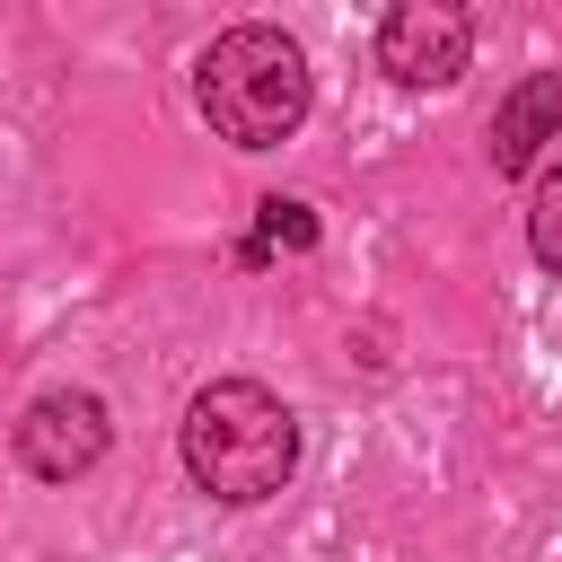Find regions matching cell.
Returning <instances> with one entry per match:
<instances>
[{"instance_id":"cell-1","label":"cell","mask_w":562,"mask_h":562,"mask_svg":"<svg viewBox=\"0 0 562 562\" xmlns=\"http://www.w3.org/2000/svg\"><path fill=\"white\" fill-rule=\"evenodd\" d=\"M184 474L228 509L272 501L299 474V413L255 378H211L184 404Z\"/></svg>"},{"instance_id":"cell-2","label":"cell","mask_w":562,"mask_h":562,"mask_svg":"<svg viewBox=\"0 0 562 562\" xmlns=\"http://www.w3.org/2000/svg\"><path fill=\"white\" fill-rule=\"evenodd\" d=\"M307 53H299V35H281V26H228V35H211V53H202V70H193V97H202V123L220 132V140H237V149H272V140H290L299 123H307Z\"/></svg>"},{"instance_id":"cell-3","label":"cell","mask_w":562,"mask_h":562,"mask_svg":"<svg viewBox=\"0 0 562 562\" xmlns=\"http://www.w3.org/2000/svg\"><path fill=\"white\" fill-rule=\"evenodd\" d=\"M474 53V18L457 0H395L378 18V70L395 88H448Z\"/></svg>"},{"instance_id":"cell-4","label":"cell","mask_w":562,"mask_h":562,"mask_svg":"<svg viewBox=\"0 0 562 562\" xmlns=\"http://www.w3.org/2000/svg\"><path fill=\"white\" fill-rule=\"evenodd\" d=\"M18 465L35 474V483H70V474H88L97 457H105V439H114V422H105V395H88V386H53V395H35L26 413H18Z\"/></svg>"},{"instance_id":"cell-5","label":"cell","mask_w":562,"mask_h":562,"mask_svg":"<svg viewBox=\"0 0 562 562\" xmlns=\"http://www.w3.org/2000/svg\"><path fill=\"white\" fill-rule=\"evenodd\" d=\"M544 140H562V70H527V79L492 105V132H483L492 176H527V167L544 158Z\"/></svg>"},{"instance_id":"cell-6","label":"cell","mask_w":562,"mask_h":562,"mask_svg":"<svg viewBox=\"0 0 562 562\" xmlns=\"http://www.w3.org/2000/svg\"><path fill=\"white\" fill-rule=\"evenodd\" d=\"M281 246H290V255H307V246H316V211H307V202H281V193H263V202H255L246 263H263V255H281Z\"/></svg>"},{"instance_id":"cell-7","label":"cell","mask_w":562,"mask_h":562,"mask_svg":"<svg viewBox=\"0 0 562 562\" xmlns=\"http://www.w3.org/2000/svg\"><path fill=\"white\" fill-rule=\"evenodd\" d=\"M527 246H536V263L562 281V167H544L536 193H527Z\"/></svg>"}]
</instances>
